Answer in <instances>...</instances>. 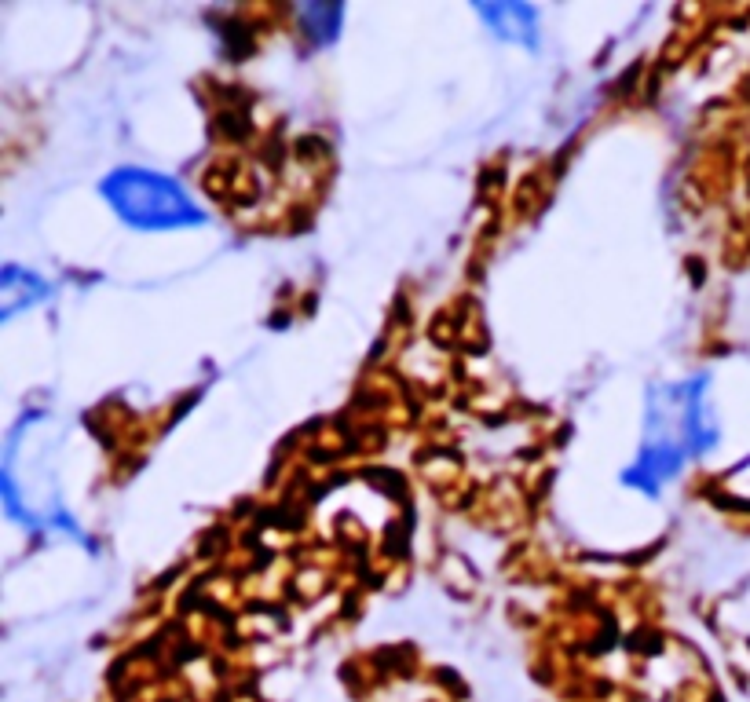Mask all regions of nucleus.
I'll list each match as a JSON object with an SVG mask.
<instances>
[{
	"mask_svg": "<svg viewBox=\"0 0 750 702\" xmlns=\"http://www.w3.org/2000/svg\"><path fill=\"white\" fill-rule=\"evenodd\" d=\"M110 209L136 231H183L205 224V209L180 183L150 169H118L103 180Z\"/></svg>",
	"mask_w": 750,
	"mask_h": 702,
	"instance_id": "nucleus-1",
	"label": "nucleus"
},
{
	"mask_svg": "<svg viewBox=\"0 0 750 702\" xmlns=\"http://www.w3.org/2000/svg\"><path fill=\"white\" fill-rule=\"evenodd\" d=\"M480 15L502 41L527 44V48L538 44L535 8H527V4H480Z\"/></svg>",
	"mask_w": 750,
	"mask_h": 702,
	"instance_id": "nucleus-2",
	"label": "nucleus"
},
{
	"mask_svg": "<svg viewBox=\"0 0 750 702\" xmlns=\"http://www.w3.org/2000/svg\"><path fill=\"white\" fill-rule=\"evenodd\" d=\"M300 26H304V33H308L311 41H333V33H337V22H341L344 11L341 8H330V4H311V8H300Z\"/></svg>",
	"mask_w": 750,
	"mask_h": 702,
	"instance_id": "nucleus-3",
	"label": "nucleus"
}]
</instances>
